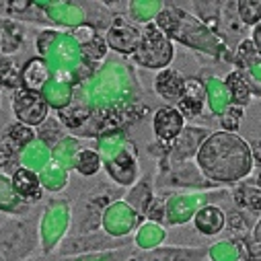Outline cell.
I'll return each mask as SVG.
<instances>
[{
	"label": "cell",
	"mask_w": 261,
	"mask_h": 261,
	"mask_svg": "<svg viewBox=\"0 0 261 261\" xmlns=\"http://www.w3.org/2000/svg\"><path fill=\"white\" fill-rule=\"evenodd\" d=\"M181 115L187 119H195L204 113V107H206V85L202 81V76H189L185 79V85H183V95L181 99L177 101L175 105Z\"/></svg>",
	"instance_id": "obj_14"
},
{
	"label": "cell",
	"mask_w": 261,
	"mask_h": 261,
	"mask_svg": "<svg viewBox=\"0 0 261 261\" xmlns=\"http://www.w3.org/2000/svg\"><path fill=\"white\" fill-rule=\"evenodd\" d=\"M29 226L21 222H13L0 230V261H17L25 257L35 241Z\"/></svg>",
	"instance_id": "obj_11"
},
{
	"label": "cell",
	"mask_w": 261,
	"mask_h": 261,
	"mask_svg": "<svg viewBox=\"0 0 261 261\" xmlns=\"http://www.w3.org/2000/svg\"><path fill=\"white\" fill-rule=\"evenodd\" d=\"M224 226H226V212L216 204H208L200 208L193 216V228L204 237H216L224 230Z\"/></svg>",
	"instance_id": "obj_18"
},
{
	"label": "cell",
	"mask_w": 261,
	"mask_h": 261,
	"mask_svg": "<svg viewBox=\"0 0 261 261\" xmlns=\"http://www.w3.org/2000/svg\"><path fill=\"white\" fill-rule=\"evenodd\" d=\"M19 81H21V89L41 93L43 87L51 81L49 62L45 58H41V56H35L31 60H27L23 70L19 72Z\"/></svg>",
	"instance_id": "obj_16"
},
{
	"label": "cell",
	"mask_w": 261,
	"mask_h": 261,
	"mask_svg": "<svg viewBox=\"0 0 261 261\" xmlns=\"http://www.w3.org/2000/svg\"><path fill=\"white\" fill-rule=\"evenodd\" d=\"M230 198L234 202V206L239 210H247L251 214H259L261 216V189L259 187H251V185H239Z\"/></svg>",
	"instance_id": "obj_23"
},
{
	"label": "cell",
	"mask_w": 261,
	"mask_h": 261,
	"mask_svg": "<svg viewBox=\"0 0 261 261\" xmlns=\"http://www.w3.org/2000/svg\"><path fill=\"white\" fill-rule=\"evenodd\" d=\"M140 31H142V39L132 56V62L146 70H156V72L171 68V62L175 58L173 41L154 25V21L142 25Z\"/></svg>",
	"instance_id": "obj_3"
},
{
	"label": "cell",
	"mask_w": 261,
	"mask_h": 261,
	"mask_svg": "<svg viewBox=\"0 0 261 261\" xmlns=\"http://www.w3.org/2000/svg\"><path fill=\"white\" fill-rule=\"evenodd\" d=\"M31 261H56L54 257H35V259H31Z\"/></svg>",
	"instance_id": "obj_35"
},
{
	"label": "cell",
	"mask_w": 261,
	"mask_h": 261,
	"mask_svg": "<svg viewBox=\"0 0 261 261\" xmlns=\"http://www.w3.org/2000/svg\"><path fill=\"white\" fill-rule=\"evenodd\" d=\"M3 138H5L3 142H7L9 146H13V148H15V150H19V152L37 140L35 129H33V127H29V125H23V123H19V121H15V123H9V125H7L5 136H3Z\"/></svg>",
	"instance_id": "obj_24"
},
{
	"label": "cell",
	"mask_w": 261,
	"mask_h": 261,
	"mask_svg": "<svg viewBox=\"0 0 261 261\" xmlns=\"http://www.w3.org/2000/svg\"><path fill=\"white\" fill-rule=\"evenodd\" d=\"M206 85V105L210 109V113L220 115L230 107V99H228V91L224 87V81L216 79V76H208L202 79Z\"/></svg>",
	"instance_id": "obj_20"
},
{
	"label": "cell",
	"mask_w": 261,
	"mask_h": 261,
	"mask_svg": "<svg viewBox=\"0 0 261 261\" xmlns=\"http://www.w3.org/2000/svg\"><path fill=\"white\" fill-rule=\"evenodd\" d=\"M187 125L185 117L181 115V111L175 105H165L159 107L152 115V132L154 138L163 144H171L179 138V134L183 132V127Z\"/></svg>",
	"instance_id": "obj_13"
},
{
	"label": "cell",
	"mask_w": 261,
	"mask_h": 261,
	"mask_svg": "<svg viewBox=\"0 0 261 261\" xmlns=\"http://www.w3.org/2000/svg\"><path fill=\"white\" fill-rule=\"evenodd\" d=\"M259 60H261V56L257 54V49H255L251 39H241L239 45L232 51V66H234V70H247V68L253 66V64H257Z\"/></svg>",
	"instance_id": "obj_27"
},
{
	"label": "cell",
	"mask_w": 261,
	"mask_h": 261,
	"mask_svg": "<svg viewBox=\"0 0 261 261\" xmlns=\"http://www.w3.org/2000/svg\"><path fill=\"white\" fill-rule=\"evenodd\" d=\"M237 17L247 29H253L255 25H259L261 23V0H239Z\"/></svg>",
	"instance_id": "obj_28"
},
{
	"label": "cell",
	"mask_w": 261,
	"mask_h": 261,
	"mask_svg": "<svg viewBox=\"0 0 261 261\" xmlns=\"http://www.w3.org/2000/svg\"><path fill=\"white\" fill-rule=\"evenodd\" d=\"M224 87H226V91H228L230 105H237V107H243V109H245V107L251 103L253 95H251L249 85H247V81H245V76H243L241 70H234V68H232V70L226 74V79H224Z\"/></svg>",
	"instance_id": "obj_21"
},
{
	"label": "cell",
	"mask_w": 261,
	"mask_h": 261,
	"mask_svg": "<svg viewBox=\"0 0 261 261\" xmlns=\"http://www.w3.org/2000/svg\"><path fill=\"white\" fill-rule=\"evenodd\" d=\"M224 228L230 232V239H241V237H247L251 232V228L247 224V216L239 208L226 212V226Z\"/></svg>",
	"instance_id": "obj_30"
},
{
	"label": "cell",
	"mask_w": 261,
	"mask_h": 261,
	"mask_svg": "<svg viewBox=\"0 0 261 261\" xmlns=\"http://www.w3.org/2000/svg\"><path fill=\"white\" fill-rule=\"evenodd\" d=\"M103 167V161L99 156V152L95 148H81L74 156V165L72 169L81 175V177H95L99 173V169Z\"/></svg>",
	"instance_id": "obj_25"
},
{
	"label": "cell",
	"mask_w": 261,
	"mask_h": 261,
	"mask_svg": "<svg viewBox=\"0 0 261 261\" xmlns=\"http://www.w3.org/2000/svg\"><path fill=\"white\" fill-rule=\"evenodd\" d=\"M208 257V247H156L152 251H138L125 261H204Z\"/></svg>",
	"instance_id": "obj_12"
},
{
	"label": "cell",
	"mask_w": 261,
	"mask_h": 261,
	"mask_svg": "<svg viewBox=\"0 0 261 261\" xmlns=\"http://www.w3.org/2000/svg\"><path fill=\"white\" fill-rule=\"evenodd\" d=\"M154 187L156 189H163V187H169V189H198V191H212V189H220V187H214L202 173L200 169L195 167L193 161L189 163H171L169 159H161L159 161V173L154 177Z\"/></svg>",
	"instance_id": "obj_4"
},
{
	"label": "cell",
	"mask_w": 261,
	"mask_h": 261,
	"mask_svg": "<svg viewBox=\"0 0 261 261\" xmlns=\"http://www.w3.org/2000/svg\"><path fill=\"white\" fill-rule=\"evenodd\" d=\"M212 134L210 127L204 125H185L183 132L179 134V138L175 142H171L169 146V161L171 163H189L191 159H195L200 146L204 144V140Z\"/></svg>",
	"instance_id": "obj_10"
},
{
	"label": "cell",
	"mask_w": 261,
	"mask_h": 261,
	"mask_svg": "<svg viewBox=\"0 0 261 261\" xmlns=\"http://www.w3.org/2000/svg\"><path fill=\"white\" fill-rule=\"evenodd\" d=\"M132 253H134V247H125V249L105 251V253H87V255L64 257L62 261H125Z\"/></svg>",
	"instance_id": "obj_29"
},
{
	"label": "cell",
	"mask_w": 261,
	"mask_h": 261,
	"mask_svg": "<svg viewBox=\"0 0 261 261\" xmlns=\"http://www.w3.org/2000/svg\"><path fill=\"white\" fill-rule=\"evenodd\" d=\"M21 167V156L19 150L9 146L7 142H0V173H7L13 177V173Z\"/></svg>",
	"instance_id": "obj_31"
},
{
	"label": "cell",
	"mask_w": 261,
	"mask_h": 261,
	"mask_svg": "<svg viewBox=\"0 0 261 261\" xmlns=\"http://www.w3.org/2000/svg\"><path fill=\"white\" fill-rule=\"evenodd\" d=\"M183 85H185V76L175 68H165L156 72L152 81V89L156 97H161L169 105H177V101L183 95Z\"/></svg>",
	"instance_id": "obj_15"
},
{
	"label": "cell",
	"mask_w": 261,
	"mask_h": 261,
	"mask_svg": "<svg viewBox=\"0 0 261 261\" xmlns=\"http://www.w3.org/2000/svg\"><path fill=\"white\" fill-rule=\"evenodd\" d=\"M140 222H142V218L123 200H115L103 212L101 228L105 234H109L113 239H127L132 234V230H136L140 226Z\"/></svg>",
	"instance_id": "obj_9"
},
{
	"label": "cell",
	"mask_w": 261,
	"mask_h": 261,
	"mask_svg": "<svg viewBox=\"0 0 261 261\" xmlns=\"http://www.w3.org/2000/svg\"><path fill=\"white\" fill-rule=\"evenodd\" d=\"M163 239H167V230H163L161 224L142 222L136 228V234H134V249H138V251H152V249L161 247Z\"/></svg>",
	"instance_id": "obj_22"
},
{
	"label": "cell",
	"mask_w": 261,
	"mask_h": 261,
	"mask_svg": "<svg viewBox=\"0 0 261 261\" xmlns=\"http://www.w3.org/2000/svg\"><path fill=\"white\" fill-rule=\"evenodd\" d=\"M125 247H134V239H113L105 232H91V234H72L62 239L58 245L60 253L64 257L74 255H87V253H105V251H117Z\"/></svg>",
	"instance_id": "obj_6"
},
{
	"label": "cell",
	"mask_w": 261,
	"mask_h": 261,
	"mask_svg": "<svg viewBox=\"0 0 261 261\" xmlns=\"http://www.w3.org/2000/svg\"><path fill=\"white\" fill-rule=\"evenodd\" d=\"M257 185H259V189H261V165H259V175H257Z\"/></svg>",
	"instance_id": "obj_36"
},
{
	"label": "cell",
	"mask_w": 261,
	"mask_h": 261,
	"mask_svg": "<svg viewBox=\"0 0 261 261\" xmlns=\"http://www.w3.org/2000/svg\"><path fill=\"white\" fill-rule=\"evenodd\" d=\"M249 237H251V241H253V243H259V245H261V216L255 220V224H253V228H251Z\"/></svg>",
	"instance_id": "obj_34"
},
{
	"label": "cell",
	"mask_w": 261,
	"mask_h": 261,
	"mask_svg": "<svg viewBox=\"0 0 261 261\" xmlns=\"http://www.w3.org/2000/svg\"><path fill=\"white\" fill-rule=\"evenodd\" d=\"M37 140L43 144V146H49V148H56L64 138H66V127H64L58 119H51L47 117L35 132Z\"/></svg>",
	"instance_id": "obj_26"
},
{
	"label": "cell",
	"mask_w": 261,
	"mask_h": 261,
	"mask_svg": "<svg viewBox=\"0 0 261 261\" xmlns=\"http://www.w3.org/2000/svg\"><path fill=\"white\" fill-rule=\"evenodd\" d=\"M154 25L171 41H179L189 49L210 54L214 58H222L224 62L232 64V49H228L220 37H216L198 17H193L185 9L163 5L161 13L154 19Z\"/></svg>",
	"instance_id": "obj_2"
},
{
	"label": "cell",
	"mask_w": 261,
	"mask_h": 261,
	"mask_svg": "<svg viewBox=\"0 0 261 261\" xmlns=\"http://www.w3.org/2000/svg\"><path fill=\"white\" fill-rule=\"evenodd\" d=\"M154 179L152 177H142L132 189H129L127 193H125V198H123V202L132 208L140 218H144V214H146V210H148V206L152 204V200H154Z\"/></svg>",
	"instance_id": "obj_19"
},
{
	"label": "cell",
	"mask_w": 261,
	"mask_h": 261,
	"mask_svg": "<svg viewBox=\"0 0 261 261\" xmlns=\"http://www.w3.org/2000/svg\"><path fill=\"white\" fill-rule=\"evenodd\" d=\"M13 113L19 123L39 127L49 117V105L41 93L17 89V93L13 95Z\"/></svg>",
	"instance_id": "obj_8"
},
{
	"label": "cell",
	"mask_w": 261,
	"mask_h": 261,
	"mask_svg": "<svg viewBox=\"0 0 261 261\" xmlns=\"http://www.w3.org/2000/svg\"><path fill=\"white\" fill-rule=\"evenodd\" d=\"M249 39L253 41V45H255L257 54L261 56V23H259V25H255V27L251 29V37H249Z\"/></svg>",
	"instance_id": "obj_33"
},
{
	"label": "cell",
	"mask_w": 261,
	"mask_h": 261,
	"mask_svg": "<svg viewBox=\"0 0 261 261\" xmlns=\"http://www.w3.org/2000/svg\"><path fill=\"white\" fill-rule=\"evenodd\" d=\"M103 37H105L107 49H113L115 54H119L123 58H132L140 45L142 31L125 15H113L111 25L107 27Z\"/></svg>",
	"instance_id": "obj_7"
},
{
	"label": "cell",
	"mask_w": 261,
	"mask_h": 261,
	"mask_svg": "<svg viewBox=\"0 0 261 261\" xmlns=\"http://www.w3.org/2000/svg\"><path fill=\"white\" fill-rule=\"evenodd\" d=\"M193 163L214 187L241 183L253 173L255 167L251 144L239 134L222 129L212 132L204 140Z\"/></svg>",
	"instance_id": "obj_1"
},
{
	"label": "cell",
	"mask_w": 261,
	"mask_h": 261,
	"mask_svg": "<svg viewBox=\"0 0 261 261\" xmlns=\"http://www.w3.org/2000/svg\"><path fill=\"white\" fill-rule=\"evenodd\" d=\"M243 117H245V109H243V107H237V105H230L224 113L218 115L220 125H222V132L237 134L239 127H241V123H243Z\"/></svg>",
	"instance_id": "obj_32"
},
{
	"label": "cell",
	"mask_w": 261,
	"mask_h": 261,
	"mask_svg": "<svg viewBox=\"0 0 261 261\" xmlns=\"http://www.w3.org/2000/svg\"><path fill=\"white\" fill-rule=\"evenodd\" d=\"M11 187L15 191L17 198H21L23 202H39L43 195V187H41V179L35 171L27 169V167H19L13 177H11Z\"/></svg>",
	"instance_id": "obj_17"
},
{
	"label": "cell",
	"mask_w": 261,
	"mask_h": 261,
	"mask_svg": "<svg viewBox=\"0 0 261 261\" xmlns=\"http://www.w3.org/2000/svg\"><path fill=\"white\" fill-rule=\"evenodd\" d=\"M101 150H113L105 144H101ZM99 150V152H101ZM105 169H107V175L115 181V185L119 187H129L138 181V159H136V148L132 144V140H117V146L111 154H105L101 156Z\"/></svg>",
	"instance_id": "obj_5"
}]
</instances>
